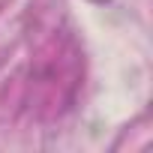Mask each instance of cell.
Instances as JSON below:
<instances>
[{"mask_svg":"<svg viewBox=\"0 0 153 153\" xmlns=\"http://www.w3.org/2000/svg\"><path fill=\"white\" fill-rule=\"evenodd\" d=\"M93 3H108V0H93Z\"/></svg>","mask_w":153,"mask_h":153,"instance_id":"1","label":"cell"}]
</instances>
